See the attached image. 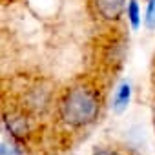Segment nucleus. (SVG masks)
I'll use <instances>...</instances> for the list:
<instances>
[{"mask_svg":"<svg viewBox=\"0 0 155 155\" xmlns=\"http://www.w3.org/2000/svg\"><path fill=\"white\" fill-rule=\"evenodd\" d=\"M130 101H131V84L130 82H120L119 84V88L115 90V95H113V111L115 113H122L126 108H128V104H130Z\"/></svg>","mask_w":155,"mask_h":155,"instance_id":"obj_5","label":"nucleus"},{"mask_svg":"<svg viewBox=\"0 0 155 155\" xmlns=\"http://www.w3.org/2000/svg\"><path fill=\"white\" fill-rule=\"evenodd\" d=\"M53 102V91L46 84H37L31 86L24 93V108L31 115H44Z\"/></svg>","mask_w":155,"mask_h":155,"instance_id":"obj_2","label":"nucleus"},{"mask_svg":"<svg viewBox=\"0 0 155 155\" xmlns=\"http://www.w3.org/2000/svg\"><path fill=\"white\" fill-rule=\"evenodd\" d=\"M93 155H122V153H119V151L113 150V148H104V146H101V148H95V150H93Z\"/></svg>","mask_w":155,"mask_h":155,"instance_id":"obj_8","label":"nucleus"},{"mask_svg":"<svg viewBox=\"0 0 155 155\" xmlns=\"http://www.w3.org/2000/svg\"><path fill=\"white\" fill-rule=\"evenodd\" d=\"M101 115L99 91L90 84H75L68 88L58 101V117L71 128L93 124Z\"/></svg>","mask_w":155,"mask_h":155,"instance_id":"obj_1","label":"nucleus"},{"mask_svg":"<svg viewBox=\"0 0 155 155\" xmlns=\"http://www.w3.org/2000/svg\"><path fill=\"white\" fill-rule=\"evenodd\" d=\"M126 17H128V22L131 26V29H139L140 24L144 22L142 18V8H140V2L139 0H130L128 6H126Z\"/></svg>","mask_w":155,"mask_h":155,"instance_id":"obj_6","label":"nucleus"},{"mask_svg":"<svg viewBox=\"0 0 155 155\" xmlns=\"http://www.w3.org/2000/svg\"><path fill=\"white\" fill-rule=\"evenodd\" d=\"M4 128L13 140H24L31 133V120L26 113L4 115Z\"/></svg>","mask_w":155,"mask_h":155,"instance_id":"obj_4","label":"nucleus"},{"mask_svg":"<svg viewBox=\"0 0 155 155\" xmlns=\"http://www.w3.org/2000/svg\"><path fill=\"white\" fill-rule=\"evenodd\" d=\"M126 0H91V8L102 22H119L126 13Z\"/></svg>","mask_w":155,"mask_h":155,"instance_id":"obj_3","label":"nucleus"},{"mask_svg":"<svg viewBox=\"0 0 155 155\" xmlns=\"http://www.w3.org/2000/svg\"><path fill=\"white\" fill-rule=\"evenodd\" d=\"M144 26L148 29H155V0H148V4H146Z\"/></svg>","mask_w":155,"mask_h":155,"instance_id":"obj_7","label":"nucleus"}]
</instances>
